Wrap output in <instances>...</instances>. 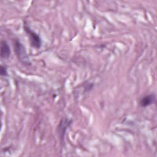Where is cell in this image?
<instances>
[{"mask_svg":"<svg viewBox=\"0 0 157 157\" xmlns=\"http://www.w3.org/2000/svg\"><path fill=\"white\" fill-rule=\"evenodd\" d=\"M0 73H1V75H3V76H6V75H7V69H6V68L4 66H1Z\"/></svg>","mask_w":157,"mask_h":157,"instance_id":"5b68a950","label":"cell"},{"mask_svg":"<svg viewBox=\"0 0 157 157\" xmlns=\"http://www.w3.org/2000/svg\"><path fill=\"white\" fill-rule=\"evenodd\" d=\"M15 50H16L17 55H18L19 59L25 60L26 57H25L24 48H23V45L18 41H17L15 43Z\"/></svg>","mask_w":157,"mask_h":157,"instance_id":"277c9868","label":"cell"},{"mask_svg":"<svg viewBox=\"0 0 157 157\" xmlns=\"http://www.w3.org/2000/svg\"><path fill=\"white\" fill-rule=\"evenodd\" d=\"M10 55V50L9 44L6 40H2L1 42V57L7 59Z\"/></svg>","mask_w":157,"mask_h":157,"instance_id":"7a4b0ae2","label":"cell"},{"mask_svg":"<svg viewBox=\"0 0 157 157\" xmlns=\"http://www.w3.org/2000/svg\"><path fill=\"white\" fill-rule=\"evenodd\" d=\"M155 98L154 95H153V94L145 96L140 99V105L142 107L148 106V105H151V104H153V102L155 101Z\"/></svg>","mask_w":157,"mask_h":157,"instance_id":"3957f363","label":"cell"},{"mask_svg":"<svg viewBox=\"0 0 157 157\" xmlns=\"http://www.w3.org/2000/svg\"><path fill=\"white\" fill-rule=\"evenodd\" d=\"M24 29L29 36L31 45L34 48H40L41 45V40L39 36L36 33L33 31L26 25L24 26Z\"/></svg>","mask_w":157,"mask_h":157,"instance_id":"6da1fadb","label":"cell"}]
</instances>
